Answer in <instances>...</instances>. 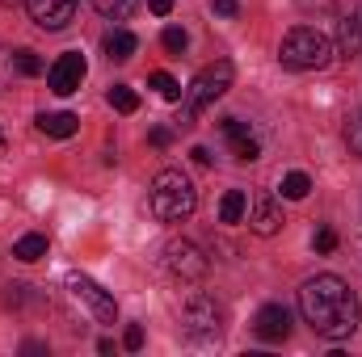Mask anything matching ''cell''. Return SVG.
Masks as SVG:
<instances>
[{
  "label": "cell",
  "instance_id": "1",
  "mask_svg": "<svg viewBox=\"0 0 362 357\" xmlns=\"http://www.w3.org/2000/svg\"><path fill=\"white\" fill-rule=\"evenodd\" d=\"M299 315L312 324L316 337L325 341H346L358 332L362 307L358 294L337 277V273H316L299 286Z\"/></svg>",
  "mask_w": 362,
  "mask_h": 357
},
{
  "label": "cell",
  "instance_id": "2",
  "mask_svg": "<svg viewBox=\"0 0 362 357\" xmlns=\"http://www.w3.org/2000/svg\"><path fill=\"white\" fill-rule=\"evenodd\" d=\"M148 206H152V214L160 223H181V219L194 214L198 189H194V181L185 177L181 169H160L152 177V189H148Z\"/></svg>",
  "mask_w": 362,
  "mask_h": 357
},
{
  "label": "cell",
  "instance_id": "3",
  "mask_svg": "<svg viewBox=\"0 0 362 357\" xmlns=\"http://www.w3.org/2000/svg\"><path fill=\"white\" fill-rule=\"evenodd\" d=\"M278 59L291 72H320L333 59V38L316 25H295V30H286V38L278 47Z\"/></svg>",
  "mask_w": 362,
  "mask_h": 357
},
{
  "label": "cell",
  "instance_id": "4",
  "mask_svg": "<svg viewBox=\"0 0 362 357\" xmlns=\"http://www.w3.org/2000/svg\"><path fill=\"white\" fill-rule=\"evenodd\" d=\"M232 76H236V68L228 63V59H215V63H206L198 76H194V85L185 92V114H181V126H194V118L202 114V109H211L223 92L232 89Z\"/></svg>",
  "mask_w": 362,
  "mask_h": 357
},
{
  "label": "cell",
  "instance_id": "5",
  "mask_svg": "<svg viewBox=\"0 0 362 357\" xmlns=\"http://www.w3.org/2000/svg\"><path fill=\"white\" fill-rule=\"evenodd\" d=\"M223 307L211 294H189V303L181 307V332L198 345H215L223 337Z\"/></svg>",
  "mask_w": 362,
  "mask_h": 357
},
{
  "label": "cell",
  "instance_id": "6",
  "mask_svg": "<svg viewBox=\"0 0 362 357\" xmlns=\"http://www.w3.org/2000/svg\"><path fill=\"white\" fill-rule=\"evenodd\" d=\"M68 294L89 311L97 324H114L118 320V303H114V294H105L93 277H85V273H68Z\"/></svg>",
  "mask_w": 362,
  "mask_h": 357
},
{
  "label": "cell",
  "instance_id": "7",
  "mask_svg": "<svg viewBox=\"0 0 362 357\" xmlns=\"http://www.w3.org/2000/svg\"><path fill=\"white\" fill-rule=\"evenodd\" d=\"M165 269H169L177 282H202L206 269H211V261H206V253H202L194 240H169V244H165Z\"/></svg>",
  "mask_w": 362,
  "mask_h": 357
},
{
  "label": "cell",
  "instance_id": "8",
  "mask_svg": "<svg viewBox=\"0 0 362 357\" xmlns=\"http://www.w3.org/2000/svg\"><path fill=\"white\" fill-rule=\"evenodd\" d=\"M85 76H89V68H85V55H81V51H64V55L47 68V85H51L55 97H72V92H81Z\"/></svg>",
  "mask_w": 362,
  "mask_h": 357
},
{
  "label": "cell",
  "instance_id": "9",
  "mask_svg": "<svg viewBox=\"0 0 362 357\" xmlns=\"http://www.w3.org/2000/svg\"><path fill=\"white\" fill-rule=\"evenodd\" d=\"M253 332H257V341H266V345H282V341L291 337V311H286L282 303H266V307L257 311V320H253Z\"/></svg>",
  "mask_w": 362,
  "mask_h": 357
},
{
  "label": "cell",
  "instance_id": "10",
  "mask_svg": "<svg viewBox=\"0 0 362 357\" xmlns=\"http://www.w3.org/2000/svg\"><path fill=\"white\" fill-rule=\"evenodd\" d=\"M25 8L38 30H64L76 17V0H25Z\"/></svg>",
  "mask_w": 362,
  "mask_h": 357
},
{
  "label": "cell",
  "instance_id": "11",
  "mask_svg": "<svg viewBox=\"0 0 362 357\" xmlns=\"http://www.w3.org/2000/svg\"><path fill=\"white\" fill-rule=\"evenodd\" d=\"M249 227L257 236H278L282 231V202L274 193H257L249 202Z\"/></svg>",
  "mask_w": 362,
  "mask_h": 357
},
{
  "label": "cell",
  "instance_id": "12",
  "mask_svg": "<svg viewBox=\"0 0 362 357\" xmlns=\"http://www.w3.org/2000/svg\"><path fill=\"white\" fill-rule=\"evenodd\" d=\"M219 135L228 139V147H232L236 160H257V156H262V143H257V135L249 131V122H240V118H223V122H219Z\"/></svg>",
  "mask_w": 362,
  "mask_h": 357
},
{
  "label": "cell",
  "instance_id": "13",
  "mask_svg": "<svg viewBox=\"0 0 362 357\" xmlns=\"http://www.w3.org/2000/svg\"><path fill=\"white\" fill-rule=\"evenodd\" d=\"M135 51H139V38H135L131 30H122V25H114V30L101 38V55H105L110 63H127Z\"/></svg>",
  "mask_w": 362,
  "mask_h": 357
},
{
  "label": "cell",
  "instance_id": "14",
  "mask_svg": "<svg viewBox=\"0 0 362 357\" xmlns=\"http://www.w3.org/2000/svg\"><path fill=\"white\" fill-rule=\"evenodd\" d=\"M38 131H42L47 139H72V135L81 131V118L68 114V109H59V114H38Z\"/></svg>",
  "mask_w": 362,
  "mask_h": 357
},
{
  "label": "cell",
  "instance_id": "15",
  "mask_svg": "<svg viewBox=\"0 0 362 357\" xmlns=\"http://www.w3.org/2000/svg\"><path fill=\"white\" fill-rule=\"evenodd\" d=\"M337 51L346 55V59H354V55H362V25L354 13H346L341 21H337Z\"/></svg>",
  "mask_w": 362,
  "mask_h": 357
},
{
  "label": "cell",
  "instance_id": "16",
  "mask_svg": "<svg viewBox=\"0 0 362 357\" xmlns=\"http://www.w3.org/2000/svg\"><path fill=\"white\" fill-rule=\"evenodd\" d=\"M249 214V193L245 189H228L219 198V223H240Z\"/></svg>",
  "mask_w": 362,
  "mask_h": 357
},
{
  "label": "cell",
  "instance_id": "17",
  "mask_svg": "<svg viewBox=\"0 0 362 357\" xmlns=\"http://www.w3.org/2000/svg\"><path fill=\"white\" fill-rule=\"evenodd\" d=\"M13 257H17V261H25V265H34V261H42V257H47V236H38V231H30V236H21V240L13 244Z\"/></svg>",
  "mask_w": 362,
  "mask_h": 357
},
{
  "label": "cell",
  "instance_id": "18",
  "mask_svg": "<svg viewBox=\"0 0 362 357\" xmlns=\"http://www.w3.org/2000/svg\"><path fill=\"white\" fill-rule=\"evenodd\" d=\"M105 101H110L118 114H135V109H139V92L131 89V85H114V89L105 92Z\"/></svg>",
  "mask_w": 362,
  "mask_h": 357
},
{
  "label": "cell",
  "instance_id": "19",
  "mask_svg": "<svg viewBox=\"0 0 362 357\" xmlns=\"http://www.w3.org/2000/svg\"><path fill=\"white\" fill-rule=\"evenodd\" d=\"M93 8H97L101 17H110V21H127V17L139 8V0H93Z\"/></svg>",
  "mask_w": 362,
  "mask_h": 357
},
{
  "label": "cell",
  "instance_id": "20",
  "mask_svg": "<svg viewBox=\"0 0 362 357\" xmlns=\"http://www.w3.org/2000/svg\"><path fill=\"white\" fill-rule=\"evenodd\" d=\"M308 193H312V177H308V173H286V177H282V198L303 202Z\"/></svg>",
  "mask_w": 362,
  "mask_h": 357
},
{
  "label": "cell",
  "instance_id": "21",
  "mask_svg": "<svg viewBox=\"0 0 362 357\" xmlns=\"http://www.w3.org/2000/svg\"><path fill=\"white\" fill-rule=\"evenodd\" d=\"M148 85L160 92L165 101H181V85L173 80V76H169V72H152V80H148Z\"/></svg>",
  "mask_w": 362,
  "mask_h": 357
},
{
  "label": "cell",
  "instance_id": "22",
  "mask_svg": "<svg viewBox=\"0 0 362 357\" xmlns=\"http://www.w3.org/2000/svg\"><path fill=\"white\" fill-rule=\"evenodd\" d=\"M160 42H165V51H169V55H181V51L189 47V34H185L181 25H165V34H160Z\"/></svg>",
  "mask_w": 362,
  "mask_h": 357
},
{
  "label": "cell",
  "instance_id": "23",
  "mask_svg": "<svg viewBox=\"0 0 362 357\" xmlns=\"http://www.w3.org/2000/svg\"><path fill=\"white\" fill-rule=\"evenodd\" d=\"M42 72H47V68H42V59H38L34 51H25V47H21V51H17V76H42Z\"/></svg>",
  "mask_w": 362,
  "mask_h": 357
},
{
  "label": "cell",
  "instance_id": "24",
  "mask_svg": "<svg viewBox=\"0 0 362 357\" xmlns=\"http://www.w3.org/2000/svg\"><path fill=\"white\" fill-rule=\"evenodd\" d=\"M346 147L362 160V114H354V118L346 122Z\"/></svg>",
  "mask_w": 362,
  "mask_h": 357
},
{
  "label": "cell",
  "instance_id": "25",
  "mask_svg": "<svg viewBox=\"0 0 362 357\" xmlns=\"http://www.w3.org/2000/svg\"><path fill=\"white\" fill-rule=\"evenodd\" d=\"M312 248H316V253H333V248H337V231H333V227H320V231L312 236Z\"/></svg>",
  "mask_w": 362,
  "mask_h": 357
},
{
  "label": "cell",
  "instance_id": "26",
  "mask_svg": "<svg viewBox=\"0 0 362 357\" xmlns=\"http://www.w3.org/2000/svg\"><path fill=\"white\" fill-rule=\"evenodd\" d=\"M17 76V51H0V89Z\"/></svg>",
  "mask_w": 362,
  "mask_h": 357
},
{
  "label": "cell",
  "instance_id": "27",
  "mask_svg": "<svg viewBox=\"0 0 362 357\" xmlns=\"http://www.w3.org/2000/svg\"><path fill=\"white\" fill-rule=\"evenodd\" d=\"M148 143H152V147H169V143H173V131H169V126H156V131H148Z\"/></svg>",
  "mask_w": 362,
  "mask_h": 357
},
{
  "label": "cell",
  "instance_id": "28",
  "mask_svg": "<svg viewBox=\"0 0 362 357\" xmlns=\"http://www.w3.org/2000/svg\"><path fill=\"white\" fill-rule=\"evenodd\" d=\"M122 345H127L131 353H135V349H144V328H139V324H131V328H127V337H122Z\"/></svg>",
  "mask_w": 362,
  "mask_h": 357
},
{
  "label": "cell",
  "instance_id": "29",
  "mask_svg": "<svg viewBox=\"0 0 362 357\" xmlns=\"http://www.w3.org/2000/svg\"><path fill=\"white\" fill-rule=\"evenodd\" d=\"M211 8H215L219 17H236V13H240V4H236V0H215Z\"/></svg>",
  "mask_w": 362,
  "mask_h": 357
},
{
  "label": "cell",
  "instance_id": "30",
  "mask_svg": "<svg viewBox=\"0 0 362 357\" xmlns=\"http://www.w3.org/2000/svg\"><path fill=\"white\" fill-rule=\"evenodd\" d=\"M148 8H152L156 17H169V13H173V0H148Z\"/></svg>",
  "mask_w": 362,
  "mask_h": 357
},
{
  "label": "cell",
  "instance_id": "31",
  "mask_svg": "<svg viewBox=\"0 0 362 357\" xmlns=\"http://www.w3.org/2000/svg\"><path fill=\"white\" fill-rule=\"evenodd\" d=\"M189 156H194V164H202V169H206V164H211V152H206V147H194V152H189Z\"/></svg>",
  "mask_w": 362,
  "mask_h": 357
},
{
  "label": "cell",
  "instance_id": "32",
  "mask_svg": "<svg viewBox=\"0 0 362 357\" xmlns=\"http://www.w3.org/2000/svg\"><path fill=\"white\" fill-rule=\"evenodd\" d=\"M354 17H358V25H362V4H358V8H354Z\"/></svg>",
  "mask_w": 362,
  "mask_h": 357
},
{
  "label": "cell",
  "instance_id": "33",
  "mask_svg": "<svg viewBox=\"0 0 362 357\" xmlns=\"http://www.w3.org/2000/svg\"><path fill=\"white\" fill-rule=\"evenodd\" d=\"M0 4H4V8H13V4H17V0H0Z\"/></svg>",
  "mask_w": 362,
  "mask_h": 357
},
{
  "label": "cell",
  "instance_id": "34",
  "mask_svg": "<svg viewBox=\"0 0 362 357\" xmlns=\"http://www.w3.org/2000/svg\"><path fill=\"white\" fill-rule=\"evenodd\" d=\"M0 147H4V135H0Z\"/></svg>",
  "mask_w": 362,
  "mask_h": 357
}]
</instances>
